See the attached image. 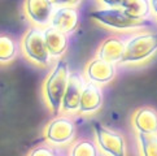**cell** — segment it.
<instances>
[{
    "label": "cell",
    "instance_id": "6da1fadb",
    "mask_svg": "<svg viewBox=\"0 0 157 156\" xmlns=\"http://www.w3.org/2000/svg\"><path fill=\"white\" fill-rule=\"evenodd\" d=\"M70 76V69L68 63L64 59H57L52 70L48 73L42 86V95L47 108L51 113L59 116L61 112V105L65 95Z\"/></svg>",
    "mask_w": 157,
    "mask_h": 156
},
{
    "label": "cell",
    "instance_id": "7a4b0ae2",
    "mask_svg": "<svg viewBox=\"0 0 157 156\" xmlns=\"http://www.w3.org/2000/svg\"><path fill=\"white\" fill-rule=\"evenodd\" d=\"M157 53V33L140 31L126 41L122 65H140L152 59Z\"/></svg>",
    "mask_w": 157,
    "mask_h": 156
},
{
    "label": "cell",
    "instance_id": "3957f363",
    "mask_svg": "<svg viewBox=\"0 0 157 156\" xmlns=\"http://www.w3.org/2000/svg\"><path fill=\"white\" fill-rule=\"evenodd\" d=\"M90 18L98 25L113 31H130L139 30L151 26L147 20H136L130 17L122 8H101L95 9L90 13Z\"/></svg>",
    "mask_w": 157,
    "mask_h": 156
},
{
    "label": "cell",
    "instance_id": "277c9868",
    "mask_svg": "<svg viewBox=\"0 0 157 156\" xmlns=\"http://www.w3.org/2000/svg\"><path fill=\"white\" fill-rule=\"evenodd\" d=\"M20 48L22 55L30 61L42 68H46L51 64L52 56L48 51L46 39H44L43 27L33 25L26 30L21 38Z\"/></svg>",
    "mask_w": 157,
    "mask_h": 156
},
{
    "label": "cell",
    "instance_id": "5b68a950",
    "mask_svg": "<svg viewBox=\"0 0 157 156\" xmlns=\"http://www.w3.org/2000/svg\"><path fill=\"white\" fill-rule=\"evenodd\" d=\"M77 125L70 116H55L43 129V138L46 143L52 146H68L75 141Z\"/></svg>",
    "mask_w": 157,
    "mask_h": 156
},
{
    "label": "cell",
    "instance_id": "8992f818",
    "mask_svg": "<svg viewBox=\"0 0 157 156\" xmlns=\"http://www.w3.org/2000/svg\"><path fill=\"white\" fill-rule=\"evenodd\" d=\"M92 129L95 142L104 156H127L126 141L121 133L109 129L99 121L94 122Z\"/></svg>",
    "mask_w": 157,
    "mask_h": 156
},
{
    "label": "cell",
    "instance_id": "52a82bcc",
    "mask_svg": "<svg viewBox=\"0 0 157 156\" xmlns=\"http://www.w3.org/2000/svg\"><path fill=\"white\" fill-rule=\"evenodd\" d=\"M55 7L52 0H25L24 13L33 25L46 27L51 25Z\"/></svg>",
    "mask_w": 157,
    "mask_h": 156
},
{
    "label": "cell",
    "instance_id": "ba28073f",
    "mask_svg": "<svg viewBox=\"0 0 157 156\" xmlns=\"http://www.w3.org/2000/svg\"><path fill=\"white\" fill-rule=\"evenodd\" d=\"M116 76H117L116 64L98 56L90 60L85 68L86 80L100 86L110 83L116 78Z\"/></svg>",
    "mask_w": 157,
    "mask_h": 156
},
{
    "label": "cell",
    "instance_id": "9c48e42d",
    "mask_svg": "<svg viewBox=\"0 0 157 156\" xmlns=\"http://www.w3.org/2000/svg\"><path fill=\"white\" fill-rule=\"evenodd\" d=\"M85 85H86L85 77L79 72H70L68 86H66L65 95L63 99V105H61V112H64L65 115H71L78 112Z\"/></svg>",
    "mask_w": 157,
    "mask_h": 156
},
{
    "label": "cell",
    "instance_id": "30bf717a",
    "mask_svg": "<svg viewBox=\"0 0 157 156\" xmlns=\"http://www.w3.org/2000/svg\"><path fill=\"white\" fill-rule=\"evenodd\" d=\"M103 102H104V96H103L101 86L87 81L85 87H83L78 113L82 116H91L101 108Z\"/></svg>",
    "mask_w": 157,
    "mask_h": 156
},
{
    "label": "cell",
    "instance_id": "8fae6325",
    "mask_svg": "<svg viewBox=\"0 0 157 156\" xmlns=\"http://www.w3.org/2000/svg\"><path fill=\"white\" fill-rule=\"evenodd\" d=\"M126 41L123 37L112 34L106 37L104 41L100 43V46L96 51V56L101 57L106 61H110L113 64H121V61L125 55L126 49Z\"/></svg>",
    "mask_w": 157,
    "mask_h": 156
},
{
    "label": "cell",
    "instance_id": "7c38bea8",
    "mask_svg": "<svg viewBox=\"0 0 157 156\" xmlns=\"http://www.w3.org/2000/svg\"><path fill=\"white\" fill-rule=\"evenodd\" d=\"M79 21L81 14L77 7H57L53 12L51 26L69 35L77 30Z\"/></svg>",
    "mask_w": 157,
    "mask_h": 156
},
{
    "label": "cell",
    "instance_id": "4fadbf2b",
    "mask_svg": "<svg viewBox=\"0 0 157 156\" xmlns=\"http://www.w3.org/2000/svg\"><path fill=\"white\" fill-rule=\"evenodd\" d=\"M131 125L136 133L157 134V111L152 107H140L132 113Z\"/></svg>",
    "mask_w": 157,
    "mask_h": 156
},
{
    "label": "cell",
    "instance_id": "5bb4252c",
    "mask_svg": "<svg viewBox=\"0 0 157 156\" xmlns=\"http://www.w3.org/2000/svg\"><path fill=\"white\" fill-rule=\"evenodd\" d=\"M43 33L52 59H61L69 47V35L55 29L51 25L43 27Z\"/></svg>",
    "mask_w": 157,
    "mask_h": 156
},
{
    "label": "cell",
    "instance_id": "9a60e30c",
    "mask_svg": "<svg viewBox=\"0 0 157 156\" xmlns=\"http://www.w3.org/2000/svg\"><path fill=\"white\" fill-rule=\"evenodd\" d=\"M121 8L136 20H147L152 13L149 0H123Z\"/></svg>",
    "mask_w": 157,
    "mask_h": 156
},
{
    "label": "cell",
    "instance_id": "2e32d148",
    "mask_svg": "<svg viewBox=\"0 0 157 156\" xmlns=\"http://www.w3.org/2000/svg\"><path fill=\"white\" fill-rule=\"evenodd\" d=\"M18 44L16 39L7 34H2L0 37V61L2 64H9L17 57Z\"/></svg>",
    "mask_w": 157,
    "mask_h": 156
},
{
    "label": "cell",
    "instance_id": "e0dca14e",
    "mask_svg": "<svg viewBox=\"0 0 157 156\" xmlns=\"http://www.w3.org/2000/svg\"><path fill=\"white\" fill-rule=\"evenodd\" d=\"M99 147L91 139H79L71 144L69 156H99Z\"/></svg>",
    "mask_w": 157,
    "mask_h": 156
},
{
    "label": "cell",
    "instance_id": "ac0fdd59",
    "mask_svg": "<svg viewBox=\"0 0 157 156\" xmlns=\"http://www.w3.org/2000/svg\"><path fill=\"white\" fill-rule=\"evenodd\" d=\"M140 156H157V134L136 133Z\"/></svg>",
    "mask_w": 157,
    "mask_h": 156
},
{
    "label": "cell",
    "instance_id": "d6986e66",
    "mask_svg": "<svg viewBox=\"0 0 157 156\" xmlns=\"http://www.w3.org/2000/svg\"><path fill=\"white\" fill-rule=\"evenodd\" d=\"M26 156H59V155H57L56 148L52 147V144L46 143V144H40V146L33 148Z\"/></svg>",
    "mask_w": 157,
    "mask_h": 156
},
{
    "label": "cell",
    "instance_id": "ffe728a7",
    "mask_svg": "<svg viewBox=\"0 0 157 156\" xmlns=\"http://www.w3.org/2000/svg\"><path fill=\"white\" fill-rule=\"evenodd\" d=\"M56 7H77L81 0H52Z\"/></svg>",
    "mask_w": 157,
    "mask_h": 156
},
{
    "label": "cell",
    "instance_id": "44dd1931",
    "mask_svg": "<svg viewBox=\"0 0 157 156\" xmlns=\"http://www.w3.org/2000/svg\"><path fill=\"white\" fill-rule=\"evenodd\" d=\"M105 8H121L123 0H99Z\"/></svg>",
    "mask_w": 157,
    "mask_h": 156
},
{
    "label": "cell",
    "instance_id": "7402d4cb",
    "mask_svg": "<svg viewBox=\"0 0 157 156\" xmlns=\"http://www.w3.org/2000/svg\"><path fill=\"white\" fill-rule=\"evenodd\" d=\"M151 2V8H152V13L157 16V0H149Z\"/></svg>",
    "mask_w": 157,
    "mask_h": 156
}]
</instances>
